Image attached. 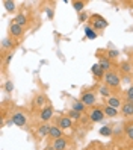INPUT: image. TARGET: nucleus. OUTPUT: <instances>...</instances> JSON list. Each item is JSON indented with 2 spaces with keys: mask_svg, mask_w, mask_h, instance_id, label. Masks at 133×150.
<instances>
[{
  "mask_svg": "<svg viewBox=\"0 0 133 150\" xmlns=\"http://www.w3.org/2000/svg\"><path fill=\"white\" fill-rule=\"evenodd\" d=\"M104 82L108 86H112V88H117L120 86L121 81H120V76L117 73H112V71H108L104 74Z\"/></svg>",
  "mask_w": 133,
  "mask_h": 150,
  "instance_id": "1",
  "label": "nucleus"
},
{
  "mask_svg": "<svg viewBox=\"0 0 133 150\" xmlns=\"http://www.w3.org/2000/svg\"><path fill=\"white\" fill-rule=\"evenodd\" d=\"M11 123H14L15 126H18V127H23L26 123H27V117L24 115V112H20V111H17L12 114V117H11Z\"/></svg>",
  "mask_w": 133,
  "mask_h": 150,
  "instance_id": "2",
  "label": "nucleus"
},
{
  "mask_svg": "<svg viewBox=\"0 0 133 150\" xmlns=\"http://www.w3.org/2000/svg\"><path fill=\"white\" fill-rule=\"evenodd\" d=\"M92 18V28L95 29V30H101V29H104V28H108V21H106L101 15H92L91 17Z\"/></svg>",
  "mask_w": 133,
  "mask_h": 150,
  "instance_id": "3",
  "label": "nucleus"
},
{
  "mask_svg": "<svg viewBox=\"0 0 133 150\" xmlns=\"http://www.w3.org/2000/svg\"><path fill=\"white\" fill-rule=\"evenodd\" d=\"M80 102L85 105V106H92V105L95 103V94L91 93V91L83 93L82 97H80Z\"/></svg>",
  "mask_w": 133,
  "mask_h": 150,
  "instance_id": "4",
  "label": "nucleus"
},
{
  "mask_svg": "<svg viewBox=\"0 0 133 150\" xmlns=\"http://www.w3.org/2000/svg\"><path fill=\"white\" fill-rule=\"evenodd\" d=\"M104 117H106V115H104V112H103L101 109H92L91 114H89V118H91V121H94V123L103 121Z\"/></svg>",
  "mask_w": 133,
  "mask_h": 150,
  "instance_id": "5",
  "label": "nucleus"
},
{
  "mask_svg": "<svg viewBox=\"0 0 133 150\" xmlns=\"http://www.w3.org/2000/svg\"><path fill=\"white\" fill-rule=\"evenodd\" d=\"M51 149L53 150H65L67 149V139L65 138H58L53 141V144H51Z\"/></svg>",
  "mask_w": 133,
  "mask_h": 150,
  "instance_id": "6",
  "label": "nucleus"
},
{
  "mask_svg": "<svg viewBox=\"0 0 133 150\" xmlns=\"http://www.w3.org/2000/svg\"><path fill=\"white\" fill-rule=\"evenodd\" d=\"M9 33L12 35V37H21V33H23V26L12 23V24L9 26Z\"/></svg>",
  "mask_w": 133,
  "mask_h": 150,
  "instance_id": "7",
  "label": "nucleus"
},
{
  "mask_svg": "<svg viewBox=\"0 0 133 150\" xmlns=\"http://www.w3.org/2000/svg\"><path fill=\"white\" fill-rule=\"evenodd\" d=\"M59 127L64 130V129H71L73 127V120L70 117H62L59 120Z\"/></svg>",
  "mask_w": 133,
  "mask_h": 150,
  "instance_id": "8",
  "label": "nucleus"
},
{
  "mask_svg": "<svg viewBox=\"0 0 133 150\" xmlns=\"http://www.w3.org/2000/svg\"><path fill=\"white\" fill-rule=\"evenodd\" d=\"M121 114L124 117H132L133 115V103H124L122 108H121Z\"/></svg>",
  "mask_w": 133,
  "mask_h": 150,
  "instance_id": "9",
  "label": "nucleus"
},
{
  "mask_svg": "<svg viewBox=\"0 0 133 150\" xmlns=\"http://www.w3.org/2000/svg\"><path fill=\"white\" fill-rule=\"evenodd\" d=\"M41 120L42 121H49L51 117H53V108L51 106H47V108H44L42 111H41Z\"/></svg>",
  "mask_w": 133,
  "mask_h": 150,
  "instance_id": "10",
  "label": "nucleus"
},
{
  "mask_svg": "<svg viewBox=\"0 0 133 150\" xmlns=\"http://www.w3.org/2000/svg\"><path fill=\"white\" fill-rule=\"evenodd\" d=\"M108 106H110L113 109H120V108H122V105H121V100L118 99V97H109L108 99Z\"/></svg>",
  "mask_w": 133,
  "mask_h": 150,
  "instance_id": "11",
  "label": "nucleus"
},
{
  "mask_svg": "<svg viewBox=\"0 0 133 150\" xmlns=\"http://www.w3.org/2000/svg\"><path fill=\"white\" fill-rule=\"evenodd\" d=\"M51 138H55V139H58V138H61L62 137V129L59 127V126H51L50 127V134H49Z\"/></svg>",
  "mask_w": 133,
  "mask_h": 150,
  "instance_id": "12",
  "label": "nucleus"
},
{
  "mask_svg": "<svg viewBox=\"0 0 133 150\" xmlns=\"http://www.w3.org/2000/svg\"><path fill=\"white\" fill-rule=\"evenodd\" d=\"M50 127H51V126H49L47 123L41 125V126L38 127V130H37V132H38V135H39V137H47V135L50 134Z\"/></svg>",
  "mask_w": 133,
  "mask_h": 150,
  "instance_id": "13",
  "label": "nucleus"
},
{
  "mask_svg": "<svg viewBox=\"0 0 133 150\" xmlns=\"http://www.w3.org/2000/svg\"><path fill=\"white\" fill-rule=\"evenodd\" d=\"M85 35H86L88 40H95L97 38V32H95V29L92 28V26H86L85 28Z\"/></svg>",
  "mask_w": 133,
  "mask_h": 150,
  "instance_id": "14",
  "label": "nucleus"
},
{
  "mask_svg": "<svg viewBox=\"0 0 133 150\" xmlns=\"http://www.w3.org/2000/svg\"><path fill=\"white\" fill-rule=\"evenodd\" d=\"M91 71L95 77H103V68L100 67V64H94L91 67Z\"/></svg>",
  "mask_w": 133,
  "mask_h": 150,
  "instance_id": "15",
  "label": "nucleus"
},
{
  "mask_svg": "<svg viewBox=\"0 0 133 150\" xmlns=\"http://www.w3.org/2000/svg\"><path fill=\"white\" fill-rule=\"evenodd\" d=\"M103 112H104V115H108V117H117L118 115V109H113V108L108 106V105L104 106Z\"/></svg>",
  "mask_w": 133,
  "mask_h": 150,
  "instance_id": "16",
  "label": "nucleus"
},
{
  "mask_svg": "<svg viewBox=\"0 0 133 150\" xmlns=\"http://www.w3.org/2000/svg\"><path fill=\"white\" fill-rule=\"evenodd\" d=\"M99 134H100L101 137H110V135L113 134V130H112L110 126H103V127H100Z\"/></svg>",
  "mask_w": 133,
  "mask_h": 150,
  "instance_id": "17",
  "label": "nucleus"
},
{
  "mask_svg": "<svg viewBox=\"0 0 133 150\" xmlns=\"http://www.w3.org/2000/svg\"><path fill=\"white\" fill-rule=\"evenodd\" d=\"M99 93H100V96H103V97H110V90H109V86L108 85H101L100 88H99Z\"/></svg>",
  "mask_w": 133,
  "mask_h": 150,
  "instance_id": "18",
  "label": "nucleus"
},
{
  "mask_svg": "<svg viewBox=\"0 0 133 150\" xmlns=\"http://www.w3.org/2000/svg\"><path fill=\"white\" fill-rule=\"evenodd\" d=\"M26 21H27V20H26V17H24L23 14H18V15L14 18V23H15V24H20V26H24Z\"/></svg>",
  "mask_w": 133,
  "mask_h": 150,
  "instance_id": "19",
  "label": "nucleus"
},
{
  "mask_svg": "<svg viewBox=\"0 0 133 150\" xmlns=\"http://www.w3.org/2000/svg\"><path fill=\"white\" fill-rule=\"evenodd\" d=\"M99 64H100V67L103 68V71H106V70H109V68H110V61H109V59H106V58H104V59H100V62H99Z\"/></svg>",
  "mask_w": 133,
  "mask_h": 150,
  "instance_id": "20",
  "label": "nucleus"
},
{
  "mask_svg": "<svg viewBox=\"0 0 133 150\" xmlns=\"http://www.w3.org/2000/svg\"><path fill=\"white\" fill-rule=\"evenodd\" d=\"M71 109H74V111H77V112H83V111H85V105H83L82 102H74Z\"/></svg>",
  "mask_w": 133,
  "mask_h": 150,
  "instance_id": "21",
  "label": "nucleus"
},
{
  "mask_svg": "<svg viewBox=\"0 0 133 150\" xmlns=\"http://www.w3.org/2000/svg\"><path fill=\"white\" fill-rule=\"evenodd\" d=\"M68 115H70V118H71V120H79V118L82 117V112H77V111L71 109V111L68 112Z\"/></svg>",
  "mask_w": 133,
  "mask_h": 150,
  "instance_id": "22",
  "label": "nucleus"
},
{
  "mask_svg": "<svg viewBox=\"0 0 133 150\" xmlns=\"http://www.w3.org/2000/svg\"><path fill=\"white\" fill-rule=\"evenodd\" d=\"M46 102H47V99H46V96H38L37 97V100H35V103L38 105V106H44V105H46Z\"/></svg>",
  "mask_w": 133,
  "mask_h": 150,
  "instance_id": "23",
  "label": "nucleus"
},
{
  "mask_svg": "<svg viewBox=\"0 0 133 150\" xmlns=\"http://www.w3.org/2000/svg\"><path fill=\"white\" fill-rule=\"evenodd\" d=\"M71 5H73V8H74L77 12H82V11H83V6H85L83 2H73Z\"/></svg>",
  "mask_w": 133,
  "mask_h": 150,
  "instance_id": "24",
  "label": "nucleus"
},
{
  "mask_svg": "<svg viewBox=\"0 0 133 150\" xmlns=\"http://www.w3.org/2000/svg\"><path fill=\"white\" fill-rule=\"evenodd\" d=\"M3 5H5V8H6L8 11H11V12L15 11V3H14V2H9V0H6V2H3Z\"/></svg>",
  "mask_w": 133,
  "mask_h": 150,
  "instance_id": "25",
  "label": "nucleus"
},
{
  "mask_svg": "<svg viewBox=\"0 0 133 150\" xmlns=\"http://www.w3.org/2000/svg\"><path fill=\"white\" fill-rule=\"evenodd\" d=\"M126 135H127V138H129V139H132V141H133V125L126 126Z\"/></svg>",
  "mask_w": 133,
  "mask_h": 150,
  "instance_id": "26",
  "label": "nucleus"
},
{
  "mask_svg": "<svg viewBox=\"0 0 133 150\" xmlns=\"http://www.w3.org/2000/svg\"><path fill=\"white\" fill-rule=\"evenodd\" d=\"M121 70H122L124 73L129 74V73H132V65H130L129 62H122V64H121Z\"/></svg>",
  "mask_w": 133,
  "mask_h": 150,
  "instance_id": "27",
  "label": "nucleus"
},
{
  "mask_svg": "<svg viewBox=\"0 0 133 150\" xmlns=\"http://www.w3.org/2000/svg\"><path fill=\"white\" fill-rule=\"evenodd\" d=\"M126 97H127V102L133 103V86H130L129 90L126 91Z\"/></svg>",
  "mask_w": 133,
  "mask_h": 150,
  "instance_id": "28",
  "label": "nucleus"
},
{
  "mask_svg": "<svg viewBox=\"0 0 133 150\" xmlns=\"http://www.w3.org/2000/svg\"><path fill=\"white\" fill-rule=\"evenodd\" d=\"M2 47H3V49H8V47H12V41H11L9 38H5V40L2 41Z\"/></svg>",
  "mask_w": 133,
  "mask_h": 150,
  "instance_id": "29",
  "label": "nucleus"
},
{
  "mask_svg": "<svg viewBox=\"0 0 133 150\" xmlns=\"http://www.w3.org/2000/svg\"><path fill=\"white\" fill-rule=\"evenodd\" d=\"M12 90H14V83H12L11 81L6 82V83H5V91H9V93H11Z\"/></svg>",
  "mask_w": 133,
  "mask_h": 150,
  "instance_id": "30",
  "label": "nucleus"
},
{
  "mask_svg": "<svg viewBox=\"0 0 133 150\" xmlns=\"http://www.w3.org/2000/svg\"><path fill=\"white\" fill-rule=\"evenodd\" d=\"M108 55H109V58H117V56L120 55V52H118V50H115V49H112V50H109V53H108Z\"/></svg>",
  "mask_w": 133,
  "mask_h": 150,
  "instance_id": "31",
  "label": "nucleus"
},
{
  "mask_svg": "<svg viewBox=\"0 0 133 150\" xmlns=\"http://www.w3.org/2000/svg\"><path fill=\"white\" fill-rule=\"evenodd\" d=\"M88 18V15L86 14H80V17H79V20H80V21H85Z\"/></svg>",
  "mask_w": 133,
  "mask_h": 150,
  "instance_id": "32",
  "label": "nucleus"
},
{
  "mask_svg": "<svg viewBox=\"0 0 133 150\" xmlns=\"http://www.w3.org/2000/svg\"><path fill=\"white\" fill-rule=\"evenodd\" d=\"M47 15H49V18H53V11L51 9H47Z\"/></svg>",
  "mask_w": 133,
  "mask_h": 150,
  "instance_id": "33",
  "label": "nucleus"
}]
</instances>
